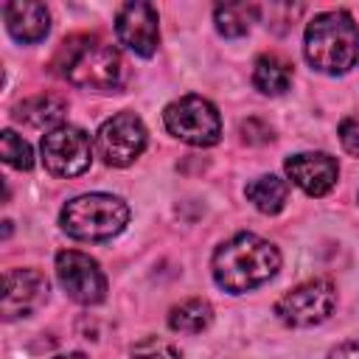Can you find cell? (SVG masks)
<instances>
[{
	"instance_id": "1",
	"label": "cell",
	"mask_w": 359,
	"mask_h": 359,
	"mask_svg": "<svg viewBox=\"0 0 359 359\" xmlns=\"http://www.w3.org/2000/svg\"><path fill=\"white\" fill-rule=\"evenodd\" d=\"M53 73L73 87L112 93L123 84V59L107 39L95 34H73L62 39L53 56Z\"/></svg>"
},
{
	"instance_id": "2",
	"label": "cell",
	"mask_w": 359,
	"mask_h": 359,
	"mask_svg": "<svg viewBox=\"0 0 359 359\" xmlns=\"http://www.w3.org/2000/svg\"><path fill=\"white\" fill-rule=\"evenodd\" d=\"M278 269H280L278 247L252 233H238L224 244H219L210 264L216 286L230 294H241L266 283Z\"/></svg>"
},
{
	"instance_id": "3",
	"label": "cell",
	"mask_w": 359,
	"mask_h": 359,
	"mask_svg": "<svg viewBox=\"0 0 359 359\" xmlns=\"http://www.w3.org/2000/svg\"><path fill=\"white\" fill-rule=\"evenodd\" d=\"M306 59L314 70L339 76L359 62V25L356 20L337 8L323 11L306 25Z\"/></svg>"
},
{
	"instance_id": "4",
	"label": "cell",
	"mask_w": 359,
	"mask_h": 359,
	"mask_svg": "<svg viewBox=\"0 0 359 359\" xmlns=\"http://www.w3.org/2000/svg\"><path fill=\"white\" fill-rule=\"evenodd\" d=\"M126 222H129V208L123 199L112 194L76 196L59 213L62 230L81 241H107L118 236L126 227Z\"/></svg>"
},
{
	"instance_id": "5",
	"label": "cell",
	"mask_w": 359,
	"mask_h": 359,
	"mask_svg": "<svg viewBox=\"0 0 359 359\" xmlns=\"http://www.w3.org/2000/svg\"><path fill=\"white\" fill-rule=\"evenodd\" d=\"M165 129L191 146H213L222 137V118L219 109L202 95H182L171 101L163 112Z\"/></svg>"
},
{
	"instance_id": "6",
	"label": "cell",
	"mask_w": 359,
	"mask_h": 359,
	"mask_svg": "<svg viewBox=\"0 0 359 359\" xmlns=\"http://www.w3.org/2000/svg\"><path fill=\"white\" fill-rule=\"evenodd\" d=\"M334 306H337L334 283L328 278H314V280H306V283L294 286L292 292H286L275 303V314L292 328H309V325L328 320Z\"/></svg>"
},
{
	"instance_id": "7",
	"label": "cell",
	"mask_w": 359,
	"mask_h": 359,
	"mask_svg": "<svg viewBox=\"0 0 359 359\" xmlns=\"http://www.w3.org/2000/svg\"><path fill=\"white\" fill-rule=\"evenodd\" d=\"M42 165L53 177H79L90 168L93 143L90 135L79 126H56L42 137Z\"/></svg>"
},
{
	"instance_id": "8",
	"label": "cell",
	"mask_w": 359,
	"mask_h": 359,
	"mask_svg": "<svg viewBox=\"0 0 359 359\" xmlns=\"http://www.w3.org/2000/svg\"><path fill=\"white\" fill-rule=\"evenodd\" d=\"M146 149V126L135 112H118L95 132V151L107 165H129Z\"/></svg>"
},
{
	"instance_id": "9",
	"label": "cell",
	"mask_w": 359,
	"mask_h": 359,
	"mask_svg": "<svg viewBox=\"0 0 359 359\" xmlns=\"http://www.w3.org/2000/svg\"><path fill=\"white\" fill-rule=\"evenodd\" d=\"M56 278L65 294L81 306H95L107 294V278L95 258L79 250H62L56 255Z\"/></svg>"
},
{
	"instance_id": "10",
	"label": "cell",
	"mask_w": 359,
	"mask_h": 359,
	"mask_svg": "<svg viewBox=\"0 0 359 359\" xmlns=\"http://www.w3.org/2000/svg\"><path fill=\"white\" fill-rule=\"evenodd\" d=\"M115 36L137 56H151L160 42L157 8L151 3H126L115 14Z\"/></svg>"
},
{
	"instance_id": "11",
	"label": "cell",
	"mask_w": 359,
	"mask_h": 359,
	"mask_svg": "<svg viewBox=\"0 0 359 359\" xmlns=\"http://www.w3.org/2000/svg\"><path fill=\"white\" fill-rule=\"evenodd\" d=\"M48 300V278L39 269H8L3 275V320L34 314Z\"/></svg>"
},
{
	"instance_id": "12",
	"label": "cell",
	"mask_w": 359,
	"mask_h": 359,
	"mask_svg": "<svg viewBox=\"0 0 359 359\" xmlns=\"http://www.w3.org/2000/svg\"><path fill=\"white\" fill-rule=\"evenodd\" d=\"M289 180L303 188L309 196H323L334 188L337 182V174H339V165L331 154L325 151H303V154H292L286 163H283Z\"/></svg>"
},
{
	"instance_id": "13",
	"label": "cell",
	"mask_w": 359,
	"mask_h": 359,
	"mask_svg": "<svg viewBox=\"0 0 359 359\" xmlns=\"http://www.w3.org/2000/svg\"><path fill=\"white\" fill-rule=\"evenodd\" d=\"M3 17H6V28L17 42L34 45L39 39H45L48 28H50V11L42 3H28V0H14L3 6Z\"/></svg>"
},
{
	"instance_id": "14",
	"label": "cell",
	"mask_w": 359,
	"mask_h": 359,
	"mask_svg": "<svg viewBox=\"0 0 359 359\" xmlns=\"http://www.w3.org/2000/svg\"><path fill=\"white\" fill-rule=\"evenodd\" d=\"M65 112H67V98H62L56 93H39V95H31L22 104H17L14 118L34 129H45V126L56 129V123L65 118Z\"/></svg>"
},
{
	"instance_id": "15",
	"label": "cell",
	"mask_w": 359,
	"mask_h": 359,
	"mask_svg": "<svg viewBox=\"0 0 359 359\" xmlns=\"http://www.w3.org/2000/svg\"><path fill=\"white\" fill-rule=\"evenodd\" d=\"M252 84L264 93V95H280L289 90L292 84V62L283 59L280 53H264L255 62L252 70Z\"/></svg>"
},
{
	"instance_id": "16",
	"label": "cell",
	"mask_w": 359,
	"mask_h": 359,
	"mask_svg": "<svg viewBox=\"0 0 359 359\" xmlns=\"http://www.w3.org/2000/svg\"><path fill=\"white\" fill-rule=\"evenodd\" d=\"M244 194L261 213H278L289 199V185L275 174H261L252 182H247Z\"/></svg>"
},
{
	"instance_id": "17",
	"label": "cell",
	"mask_w": 359,
	"mask_h": 359,
	"mask_svg": "<svg viewBox=\"0 0 359 359\" xmlns=\"http://www.w3.org/2000/svg\"><path fill=\"white\" fill-rule=\"evenodd\" d=\"M210 320H213V309L208 300H199V297L182 300L168 311V325L177 334H202L210 325Z\"/></svg>"
},
{
	"instance_id": "18",
	"label": "cell",
	"mask_w": 359,
	"mask_h": 359,
	"mask_svg": "<svg viewBox=\"0 0 359 359\" xmlns=\"http://www.w3.org/2000/svg\"><path fill=\"white\" fill-rule=\"evenodd\" d=\"M255 17H258V6L252 3H224V6H216L213 11L216 28L224 36H244Z\"/></svg>"
},
{
	"instance_id": "19",
	"label": "cell",
	"mask_w": 359,
	"mask_h": 359,
	"mask_svg": "<svg viewBox=\"0 0 359 359\" xmlns=\"http://www.w3.org/2000/svg\"><path fill=\"white\" fill-rule=\"evenodd\" d=\"M0 154H3V160H6L8 165H14V168H20V171H28V168L34 165V151H31V146H28L17 132H11V129H6V132L0 135Z\"/></svg>"
},
{
	"instance_id": "20",
	"label": "cell",
	"mask_w": 359,
	"mask_h": 359,
	"mask_svg": "<svg viewBox=\"0 0 359 359\" xmlns=\"http://www.w3.org/2000/svg\"><path fill=\"white\" fill-rule=\"evenodd\" d=\"M132 359H185L182 351L160 337H146L132 348Z\"/></svg>"
},
{
	"instance_id": "21",
	"label": "cell",
	"mask_w": 359,
	"mask_h": 359,
	"mask_svg": "<svg viewBox=\"0 0 359 359\" xmlns=\"http://www.w3.org/2000/svg\"><path fill=\"white\" fill-rule=\"evenodd\" d=\"M339 143H342V149H345L348 154L359 157V115L345 118V121L339 123Z\"/></svg>"
},
{
	"instance_id": "22",
	"label": "cell",
	"mask_w": 359,
	"mask_h": 359,
	"mask_svg": "<svg viewBox=\"0 0 359 359\" xmlns=\"http://www.w3.org/2000/svg\"><path fill=\"white\" fill-rule=\"evenodd\" d=\"M241 137L247 143H266V140H272V129L258 118H247L241 123Z\"/></svg>"
},
{
	"instance_id": "23",
	"label": "cell",
	"mask_w": 359,
	"mask_h": 359,
	"mask_svg": "<svg viewBox=\"0 0 359 359\" xmlns=\"http://www.w3.org/2000/svg\"><path fill=\"white\" fill-rule=\"evenodd\" d=\"M328 359H359V339H348V342L337 345L328 353Z\"/></svg>"
},
{
	"instance_id": "24",
	"label": "cell",
	"mask_w": 359,
	"mask_h": 359,
	"mask_svg": "<svg viewBox=\"0 0 359 359\" xmlns=\"http://www.w3.org/2000/svg\"><path fill=\"white\" fill-rule=\"evenodd\" d=\"M53 359H87L84 353H62V356H53Z\"/></svg>"
}]
</instances>
